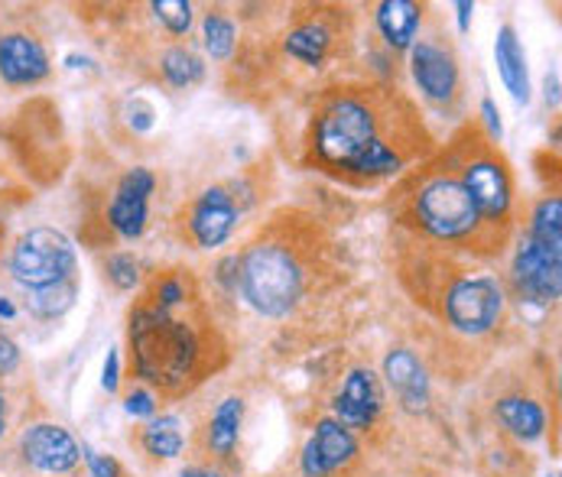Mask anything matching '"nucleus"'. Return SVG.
<instances>
[{"label": "nucleus", "mask_w": 562, "mask_h": 477, "mask_svg": "<svg viewBox=\"0 0 562 477\" xmlns=\"http://www.w3.org/2000/svg\"><path fill=\"white\" fill-rule=\"evenodd\" d=\"M406 130L387 98L374 91H331L319 104L310 134V157L322 172L348 182H378L397 175L413 157L409 140H391Z\"/></svg>", "instance_id": "nucleus-1"}, {"label": "nucleus", "mask_w": 562, "mask_h": 477, "mask_svg": "<svg viewBox=\"0 0 562 477\" xmlns=\"http://www.w3.org/2000/svg\"><path fill=\"white\" fill-rule=\"evenodd\" d=\"M131 348L137 374L166 394H179L199 381L195 374L205 357V338L189 318L176 316V309H160L144 296L131 316Z\"/></svg>", "instance_id": "nucleus-2"}, {"label": "nucleus", "mask_w": 562, "mask_h": 477, "mask_svg": "<svg viewBox=\"0 0 562 477\" xmlns=\"http://www.w3.org/2000/svg\"><path fill=\"white\" fill-rule=\"evenodd\" d=\"M409 218L416 222L423 235L442 243L501 250V243L507 238L504 231L484 222L475 198L469 195V189L452 169L429 172L416 182L409 195Z\"/></svg>", "instance_id": "nucleus-3"}, {"label": "nucleus", "mask_w": 562, "mask_h": 477, "mask_svg": "<svg viewBox=\"0 0 562 477\" xmlns=\"http://www.w3.org/2000/svg\"><path fill=\"white\" fill-rule=\"evenodd\" d=\"M306 263L286 240L263 238L238 260V286L247 306L267 318H283L306 293Z\"/></svg>", "instance_id": "nucleus-4"}, {"label": "nucleus", "mask_w": 562, "mask_h": 477, "mask_svg": "<svg viewBox=\"0 0 562 477\" xmlns=\"http://www.w3.org/2000/svg\"><path fill=\"white\" fill-rule=\"evenodd\" d=\"M452 162L459 166L452 172L462 179V185L475 198V205H479V212L484 215V222L494 225V228H501L507 235L510 205H514V182H510V169L501 159V154H494V147L484 140L479 130H469L456 144Z\"/></svg>", "instance_id": "nucleus-5"}, {"label": "nucleus", "mask_w": 562, "mask_h": 477, "mask_svg": "<svg viewBox=\"0 0 562 477\" xmlns=\"http://www.w3.org/2000/svg\"><path fill=\"white\" fill-rule=\"evenodd\" d=\"M72 270H76V247L63 231H53V228H36L23 235L10 257L13 280L26 286L30 293L72 280Z\"/></svg>", "instance_id": "nucleus-6"}, {"label": "nucleus", "mask_w": 562, "mask_h": 477, "mask_svg": "<svg viewBox=\"0 0 562 477\" xmlns=\"http://www.w3.org/2000/svg\"><path fill=\"white\" fill-rule=\"evenodd\" d=\"M504 309V293L491 276H459L442 296V316L462 334H484L497 325Z\"/></svg>", "instance_id": "nucleus-7"}, {"label": "nucleus", "mask_w": 562, "mask_h": 477, "mask_svg": "<svg viewBox=\"0 0 562 477\" xmlns=\"http://www.w3.org/2000/svg\"><path fill=\"white\" fill-rule=\"evenodd\" d=\"M514 283L527 303L537 306L557 303L562 289V253L537 243L533 238H524L514 257Z\"/></svg>", "instance_id": "nucleus-8"}, {"label": "nucleus", "mask_w": 562, "mask_h": 477, "mask_svg": "<svg viewBox=\"0 0 562 477\" xmlns=\"http://www.w3.org/2000/svg\"><path fill=\"white\" fill-rule=\"evenodd\" d=\"M20 448H23V458L43 475H69L81 458L79 442L63 425H53V422L30 425L20 439Z\"/></svg>", "instance_id": "nucleus-9"}, {"label": "nucleus", "mask_w": 562, "mask_h": 477, "mask_svg": "<svg viewBox=\"0 0 562 477\" xmlns=\"http://www.w3.org/2000/svg\"><path fill=\"white\" fill-rule=\"evenodd\" d=\"M154 185H157V179L144 166L124 172V179L117 182V192H114L111 208H108V222H111V228L121 238L134 240L144 235V228H147V205H150Z\"/></svg>", "instance_id": "nucleus-10"}, {"label": "nucleus", "mask_w": 562, "mask_h": 477, "mask_svg": "<svg viewBox=\"0 0 562 477\" xmlns=\"http://www.w3.org/2000/svg\"><path fill=\"white\" fill-rule=\"evenodd\" d=\"M235 225H238V205H235V195H228V189H222V185L205 189L189 208L192 240L205 250L222 247L232 238Z\"/></svg>", "instance_id": "nucleus-11"}, {"label": "nucleus", "mask_w": 562, "mask_h": 477, "mask_svg": "<svg viewBox=\"0 0 562 477\" xmlns=\"http://www.w3.org/2000/svg\"><path fill=\"white\" fill-rule=\"evenodd\" d=\"M409 66H413V79L419 84V91L429 101H449L459 91V63L452 56V49H446L442 43L432 39H419L409 49Z\"/></svg>", "instance_id": "nucleus-12"}, {"label": "nucleus", "mask_w": 562, "mask_h": 477, "mask_svg": "<svg viewBox=\"0 0 562 477\" xmlns=\"http://www.w3.org/2000/svg\"><path fill=\"white\" fill-rule=\"evenodd\" d=\"M358 455V442L351 429H345L338 419H322L313 439L303 448V475L325 477L345 468Z\"/></svg>", "instance_id": "nucleus-13"}, {"label": "nucleus", "mask_w": 562, "mask_h": 477, "mask_svg": "<svg viewBox=\"0 0 562 477\" xmlns=\"http://www.w3.org/2000/svg\"><path fill=\"white\" fill-rule=\"evenodd\" d=\"M381 412V387L378 377L364 367H355L345 384L341 394L335 397V416L345 429H371L374 419Z\"/></svg>", "instance_id": "nucleus-14"}, {"label": "nucleus", "mask_w": 562, "mask_h": 477, "mask_svg": "<svg viewBox=\"0 0 562 477\" xmlns=\"http://www.w3.org/2000/svg\"><path fill=\"white\" fill-rule=\"evenodd\" d=\"M49 76V59L43 46L26 33L0 36V79L10 84H36Z\"/></svg>", "instance_id": "nucleus-15"}, {"label": "nucleus", "mask_w": 562, "mask_h": 477, "mask_svg": "<svg viewBox=\"0 0 562 477\" xmlns=\"http://www.w3.org/2000/svg\"><path fill=\"white\" fill-rule=\"evenodd\" d=\"M384 377L391 384V390L397 394L401 406L406 412H423L429 402V377L426 367L419 364V357L406 348H397L384 357Z\"/></svg>", "instance_id": "nucleus-16"}, {"label": "nucleus", "mask_w": 562, "mask_h": 477, "mask_svg": "<svg viewBox=\"0 0 562 477\" xmlns=\"http://www.w3.org/2000/svg\"><path fill=\"white\" fill-rule=\"evenodd\" d=\"M494 59H497V72L507 84V91L514 94V101L527 104L530 101V72H527V53L517 39L514 26H501L497 30V43H494Z\"/></svg>", "instance_id": "nucleus-17"}, {"label": "nucleus", "mask_w": 562, "mask_h": 477, "mask_svg": "<svg viewBox=\"0 0 562 477\" xmlns=\"http://www.w3.org/2000/svg\"><path fill=\"white\" fill-rule=\"evenodd\" d=\"M423 23V7L409 0H384L378 7V30L391 49H413L416 30Z\"/></svg>", "instance_id": "nucleus-18"}, {"label": "nucleus", "mask_w": 562, "mask_h": 477, "mask_svg": "<svg viewBox=\"0 0 562 477\" xmlns=\"http://www.w3.org/2000/svg\"><path fill=\"white\" fill-rule=\"evenodd\" d=\"M494 412H497L501 425H504L510 435L524 439V442H537V439L547 432V412H543V406H540L537 399L504 397L497 399Z\"/></svg>", "instance_id": "nucleus-19"}, {"label": "nucleus", "mask_w": 562, "mask_h": 477, "mask_svg": "<svg viewBox=\"0 0 562 477\" xmlns=\"http://www.w3.org/2000/svg\"><path fill=\"white\" fill-rule=\"evenodd\" d=\"M241 416L244 402L238 397L222 399L218 409L212 412V422H209V448H212L218 458H232V452L238 448Z\"/></svg>", "instance_id": "nucleus-20"}, {"label": "nucleus", "mask_w": 562, "mask_h": 477, "mask_svg": "<svg viewBox=\"0 0 562 477\" xmlns=\"http://www.w3.org/2000/svg\"><path fill=\"white\" fill-rule=\"evenodd\" d=\"M328 49H331V30H328L325 23H319V20H306V23H300V26L286 36V53H290L293 59L313 66V69L325 63Z\"/></svg>", "instance_id": "nucleus-21"}, {"label": "nucleus", "mask_w": 562, "mask_h": 477, "mask_svg": "<svg viewBox=\"0 0 562 477\" xmlns=\"http://www.w3.org/2000/svg\"><path fill=\"white\" fill-rule=\"evenodd\" d=\"M144 448L154 455V458H176L186 445V435H182V422L176 416H160V419H150V425L144 429Z\"/></svg>", "instance_id": "nucleus-22"}, {"label": "nucleus", "mask_w": 562, "mask_h": 477, "mask_svg": "<svg viewBox=\"0 0 562 477\" xmlns=\"http://www.w3.org/2000/svg\"><path fill=\"white\" fill-rule=\"evenodd\" d=\"M537 243L550 247V250H560L562 253V202L560 198H543L533 212V222H530V235Z\"/></svg>", "instance_id": "nucleus-23"}, {"label": "nucleus", "mask_w": 562, "mask_h": 477, "mask_svg": "<svg viewBox=\"0 0 562 477\" xmlns=\"http://www.w3.org/2000/svg\"><path fill=\"white\" fill-rule=\"evenodd\" d=\"M76 303V283L72 280H63L56 286H46V289H33L30 293V309L40 318H56L63 313H69Z\"/></svg>", "instance_id": "nucleus-24"}, {"label": "nucleus", "mask_w": 562, "mask_h": 477, "mask_svg": "<svg viewBox=\"0 0 562 477\" xmlns=\"http://www.w3.org/2000/svg\"><path fill=\"white\" fill-rule=\"evenodd\" d=\"M162 76H166L169 84H176V88H189V84L202 81L205 66H202V59L192 56L189 49H169V53L162 56Z\"/></svg>", "instance_id": "nucleus-25"}, {"label": "nucleus", "mask_w": 562, "mask_h": 477, "mask_svg": "<svg viewBox=\"0 0 562 477\" xmlns=\"http://www.w3.org/2000/svg\"><path fill=\"white\" fill-rule=\"evenodd\" d=\"M205 49L212 53V59H228L235 49V23L222 13H209L205 16Z\"/></svg>", "instance_id": "nucleus-26"}, {"label": "nucleus", "mask_w": 562, "mask_h": 477, "mask_svg": "<svg viewBox=\"0 0 562 477\" xmlns=\"http://www.w3.org/2000/svg\"><path fill=\"white\" fill-rule=\"evenodd\" d=\"M154 13L160 16L162 26L169 33H176V36H182L189 30V23H192V3H186V0H160V3H154Z\"/></svg>", "instance_id": "nucleus-27"}, {"label": "nucleus", "mask_w": 562, "mask_h": 477, "mask_svg": "<svg viewBox=\"0 0 562 477\" xmlns=\"http://www.w3.org/2000/svg\"><path fill=\"white\" fill-rule=\"evenodd\" d=\"M108 276L117 289H134L137 280H140V270H137V260L131 253H114L108 260Z\"/></svg>", "instance_id": "nucleus-28"}, {"label": "nucleus", "mask_w": 562, "mask_h": 477, "mask_svg": "<svg viewBox=\"0 0 562 477\" xmlns=\"http://www.w3.org/2000/svg\"><path fill=\"white\" fill-rule=\"evenodd\" d=\"M81 455H85V462H88L91 477H121V465H117L114 458L98 455V452H91V448H81Z\"/></svg>", "instance_id": "nucleus-29"}, {"label": "nucleus", "mask_w": 562, "mask_h": 477, "mask_svg": "<svg viewBox=\"0 0 562 477\" xmlns=\"http://www.w3.org/2000/svg\"><path fill=\"white\" fill-rule=\"evenodd\" d=\"M124 409L131 412V416H137V419H147V416H154L157 412V397L150 394V390H134L127 402H124Z\"/></svg>", "instance_id": "nucleus-30"}, {"label": "nucleus", "mask_w": 562, "mask_h": 477, "mask_svg": "<svg viewBox=\"0 0 562 477\" xmlns=\"http://www.w3.org/2000/svg\"><path fill=\"white\" fill-rule=\"evenodd\" d=\"M16 364H20V351H16V344L0 331V374H13Z\"/></svg>", "instance_id": "nucleus-31"}, {"label": "nucleus", "mask_w": 562, "mask_h": 477, "mask_svg": "<svg viewBox=\"0 0 562 477\" xmlns=\"http://www.w3.org/2000/svg\"><path fill=\"white\" fill-rule=\"evenodd\" d=\"M482 114H484L487 130H491V137H497V140H501L504 127H501V114H497V107H494V101H491V98H484L482 101Z\"/></svg>", "instance_id": "nucleus-32"}, {"label": "nucleus", "mask_w": 562, "mask_h": 477, "mask_svg": "<svg viewBox=\"0 0 562 477\" xmlns=\"http://www.w3.org/2000/svg\"><path fill=\"white\" fill-rule=\"evenodd\" d=\"M101 384H104V390H117V351H111V354H108Z\"/></svg>", "instance_id": "nucleus-33"}, {"label": "nucleus", "mask_w": 562, "mask_h": 477, "mask_svg": "<svg viewBox=\"0 0 562 477\" xmlns=\"http://www.w3.org/2000/svg\"><path fill=\"white\" fill-rule=\"evenodd\" d=\"M456 10H459V26H462V30H469V20H472L475 7H472V3H456Z\"/></svg>", "instance_id": "nucleus-34"}, {"label": "nucleus", "mask_w": 562, "mask_h": 477, "mask_svg": "<svg viewBox=\"0 0 562 477\" xmlns=\"http://www.w3.org/2000/svg\"><path fill=\"white\" fill-rule=\"evenodd\" d=\"M179 477H222V475H215V472H209V468H189V472H182Z\"/></svg>", "instance_id": "nucleus-35"}, {"label": "nucleus", "mask_w": 562, "mask_h": 477, "mask_svg": "<svg viewBox=\"0 0 562 477\" xmlns=\"http://www.w3.org/2000/svg\"><path fill=\"white\" fill-rule=\"evenodd\" d=\"M0 316H3V318H13V316H16V309H13V306H10L7 299H0Z\"/></svg>", "instance_id": "nucleus-36"}, {"label": "nucleus", "mask_w": 562, "mask_h": 477, "mask_svg": "<svg viewBox=\"0 0 562 477\" xmlns=\"http://www.w3.org/2000/svg\"><path fill=\"white\" fill-rule=\"evenodd\" d=\"M3 429H7V402L0 397V435H3Z\"/></svg>", "instance_id": "nucleus-37"}, {"label": "nucleus", "mask_w": 562, "mask_h": 477, "mask_svg": "<svg viewBox=\"0 0 562 477\" xmlns=\"http://www.w3.org/2000/svg\"><path fill=\"white\" fill-rule=\"evenodd\" d=\"M553 477H557V475H553Z\"/></svg>", "instance_id": "nucleus-38"}]
</instances>
